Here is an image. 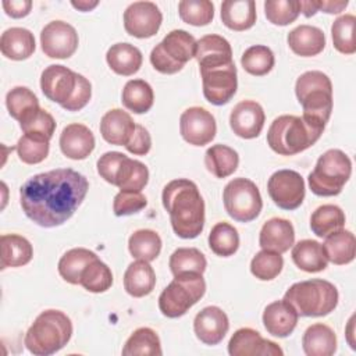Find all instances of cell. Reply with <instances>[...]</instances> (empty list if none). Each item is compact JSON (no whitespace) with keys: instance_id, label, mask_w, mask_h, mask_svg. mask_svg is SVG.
<instances>
[{"instance_id":"cell-52","label":"cell","mask_w":356,"mask_h":356,"mask_svg":"<svg viewBox=\"0 0 356 356\" xmlns=\"http://www.w3.org/2000/svg\"><path fill=\"white\" fill-rule=\"evenodd\" d=\"M146 204H147V200H146L145 195H142L140 192L120 191L114 196L113 211L118 217L129 216V214L140 211Z\"/></svg>"},{"instance_id":"cell-43","label":"cell","mask_w":356,"mask_h":356,"mask_svg":"<svg viewBox=\"0 0 356 356\" xmlns=\"http://www.w3.org/2000/svg\"><path fill=\"white\" fill-rule=\"evenodd\" d=\"M79 285L93 293L106 292L113 285V273L106 263L96 257L82 271Z\"/></svg>"},{"instance_id":"cell-48","label":"cell","mask_w":356,"mask_h":356,"mask_svg":"<svg viewBox=\"0 0 356 356\" xmlns=\"http://www.w3.org/2000/svg\"><path fill=\"white\" fill-rule=\"evenodd\" d=\"M6 106L10 115L19 122L25 114L39 107V100L26 86H15L7 93Z\"/></svg>"},{"instance_id":"cell-12","label":"cell","mask_w":356,"mask_h":356,"mask_svg":"<svg viewBox=\"0 0 356 356\" xmlns=\"http://www.w3.org/2000/svg\"><path fill=\"white\" fill-rule=\"evenodd\" d=\"M203 95L207 102L214 106H222L228 103L236 92V67L234 63L218 65L213 68H202Z\"/></svg>"},{"instance_id":"cell-39","label":"cell","mask_w":356,"mask_h":356,"mask_svg":"<svg viewBox=\"0 0 356 356\" xmlns=\"http://www.w3.org/2000/svg\"><path fill=\"white\" fill-rule=\"evenodd\" d=\"M161 353L159 335L149 327L135 330L122 348L124 356H160Z\"/></svg>"},{"instance_id":"cell-28","label":"cell","mask_w":356,"mask_h":356,"mask_svg":"<svg viewBox=\"0 0 356 356\" xmlns=\"http://www.w3.org/2000/svg\"><path fill=\"white\" fill-rule=\"evenodd\" d=\"M156 285V274L149 261H132L124 273V288L134 298L149 295Z\"/></svg>"},{"instance_id":"cell-34","label":"cell","mask_w":356,"mask_h":356,"mask_svg":"<svg viewBox=\"0 0 356 356\" xmlns=\"http://www.w3.org/2000/svg\"><path fill=\"white\" fill-rule=\"evenodd\" d=\"M323 248L328 261L342 266L353 261L356 254V239L350 231L339 229L325 238Z\"/></svg>"},{"instance_id":"cell-1","label":"cell","mask_w":356,"mask_h":356,"mask_svg":"<svg viewBox=\"0 0 356 356\" xmlns=\"http://www.w3.org/2000/svg\"><path fill=\"white\" fill-rule=\"evenodd\" d=\"M88 189L85 175L72 168H56L31 177L19 189V202L28 218L51 228L72 217Z\"/></svg>"},{"instance_id":"cell-24","label":"cell","mask_w":356,"mask_h":356,"mask_svg":"<svg viewBox=\"0 0 356 356\" xmlns=\"http://www.w3.org/2000/svg\"><path fill=\"white\" fill-rule=\"evenodd\" d=\"M135 127L136 124L127 111L113 108L102 117L100 134L106 142L115 146H125L134 134Z\"/></svg>"},{"instance_id":"cell-25","label":"cell","mask_w":356,"mask_h":356,"mask_svg":"<svg viewBox=\"0 0 356 356\" xmlns=\"http://www.w3.org/2000/svg\"><path fill=\"white\" fill-rule=\"evenodd\" d=\"M291 50L300 57H313L325 47L324 32L313 25H299L293 28L286 38Z\"/></svg>"},{"instance_id":"cell-46","label":"cell","mask_w":356,"mask_h":356,"mask_svg":"<svg viewBox=\"0 0 356 356\" xmlns=\"http://www.w3.org/2000/svg\"><path fill=\"white\" fill-rule=\"evenodd\" d=\"M49 139L35 134H24L15 146L18 157L25 164H38L49 154Z\"/></svg>"},{"instance_id":"cell-50","label":"cell","mask_w":356,"mask_h":356,"mask_svg":"<svg viewBox=\"0 0 356 356\" xmlns=\"http://www.w3.org/2000/svg\"><path fill=\"white\" fill-rule=\"evenodd\" d=\"M19 127L24 134L40 135L50 140L56 131V121L50 113L36 107L21 118Z\"/></svg>"},{"instance_id":"cell-7","label":"cell","mask_w":356,"mask_h":356,"mask_svg":"<svg viewBox=\"0 0 356 356\" xmlns=\"http://www.w3.org/2000/svg\"><path fill=\"white\" fill-rule=\"evenodd\" d=\"M352 174V161L339 149H330L323 153L307 181L312 192L317 196H337Z\"/></svg>"},{"instance_id":"cell-33","label":"cell","mask_w":356,"mask_h":356,"mask_svg":"<svg viewBox=\"0 0 356 356\" xmlns=\"http://www.w3.org/2000/svg\"><path fill=\"white\" fill-rule=\"evenodd\" d=\"M147 181H149L147 167L143 163L125 156L121 160L120 165L117 167L113 185L118 186L120 191L140 192L146 186Z\"/></svg>"},{"instance_id":"cell-8","label":"cell","mask_w":356,"mask_h":356,"mask_svg":"<svg viewBox=\"0 0 356 356\" xmlns=\"http://www.w3.org/2000/svg\"><path fill=\"white\" fill-rule=\"evenodd\" d=\"M204 292L206 282L203 274L186 273L174 275V280L159 296V309L165 317H181L203 298Z\"/></svg>"},{"instance_id":"cell-56","label":"cell","mask_w":356,"mask_h":356,"mask_svg":"<svg viewBox=\"0 0 356 356\" xmlns=\"http://www.w3.org/2000/svg\"><path fill=\"white\" fill-rule=\"evenodd\" d=\"M3 8L7 15L11 18H22L31 13L32 1L31 0H4Z\"/></svg>"},{"instance_id":"cell-40","label":"cell","mask_w":356,"mask_h":356,"mask_svg":"<svg viewBox=\"0 0 356 356\" xmlns=\"http://www.w3.org/2000/svg\"><path fill=\"white\" fill-rule=\"evenodd\" d=\"M129 253L145 261L156 260L161 250V238L153 229H138L128 239Z\"/></svg>"},{"instance_id":"cell-41","label":"cell","mask_w":356,"mask_h":356,"mask_svg":"<svg viewBox=\"0 0 356 356\" xmlns=\"http://www.w3.org/2000/svg\"><path fill=\"white\" fill-rule=\"evenodd\" d=\"M209 246L217 256H232L239 248V235L236 228L225 221L217 222L209 234Z\"/></svg>"},{"instance_id":"cell-51","label":"cell","mask_w":356,"mask_h":356,"mask_svg":"<svg viewBox=\"0 0 356 356\" xmlns=\"http://www.w3.org/2000/svg\"><path fill=\"white\" fill-rule=\"evenodd\" d=\"M267 19L274 25L292 24L300 14V3L296 0H267L264 3Z\"/></svg>"},{"instance_id":"cell-32","label":"cell","mask_w":356,"mask_h":356,"mask_svg":"<svg viewBox=\"0 0 356 356\" xmlns=\"http://www.w3.org/2000/svg\"><path fill=\"white\" fill-rule=\"evenodd\" d=\"M1 263L0 268L21 267L31 261L33 256V248L31 242L18 234H4L0 238Z\"/></svg>"},{"instance_id":"cell-11","label":"cell","mask_w":356,"mask_h":356,"mask_svg":"<svg viewBox=\"0 0 356 356\" xmlns=\"http://www.w3.org/2000/svg\"><path fill=\"white\" fill-rule=\"evenodd\" d=\"M267 192L280 209L295 210L303 203L305 181L293 170H278L268 178Z\"/></svg>"},{"instance_id":"cell-3","label":"cell","mask_w":356,"mask_h":356,"mask_svg":"<svg viewBox=\"0 0 356 356\" xmlns=\"http://www.w3.org/2000/svg\"><path fill=\"white\" fill-rule=\"evenodd\" d=\"M72 335L70 317L54 309L42 312L28 328L24 343L36 356H49L63 349Z\"/></svg>"},{"instance_id":"cell-19","label":"cell","mask_w":356,"mask_h":356,"mask_svg":"<svg viewBox=\"0 0 356 356\" xmlns=\"http://www.w3.org/2000/svg\"><path fill=\"white\" fill-rule=\"evenodd\" d=\"M228 328V316L217 306H207L202 309L193 320V331L197 339L211 346L224 339Z\"/></svg>"},{"instance_id":"cell-5","label":"cell","mask_w":356,"mask_h":356,"mask_svg":"<svg viewBox=\"0 0 356 356\" xmlns=\"http://www.w3.org/2000/svg\"><path fill=\"white\" fill-rule=\"evenodd\" d=\"M323 131V128L312 125L303 117L285 114L271 122L267 132V143L275 153L292 156L313 146Z\"/></svg>"},{"instance_id":"cell-2","label":"cell","mask_w":356,"mask_h":356,"mask_svg":"<svg viewBox=\"0 0 356 356\" xmlns=\"http://www.w3.org/2000/svg\"><path fill=\"white\" fill-rule=\"evenodd\" d=\"M161 200L179 238L193 239L203 231L204 202L193 181L185 178L170 181L163 189Z\"/></svg>"},{"instance_id":"cell-21","label":"cell","mask_w":356,"mask_h":356,"mask_svg":"<svg viewBox=\"0 0 356 356\" xmlns=\"http://www.w3.org/2000/svg\"><path fill=\"white\" fill-rule=\"evenodd\" d=\"M60 149L68 159L83 160L95 149V136L86 125L70 124L60 135Z\"/></svg>"},{"instance_id":"cell-27","label":"cell","mask_w":356,"mask_h":356,"mask_svg":"<svg viewBox=\"0 0 356 356\" xmlns=\"http://www.w3.org/2000/svg\"><path fill=\"white\" fill-rule=\"evenodd\" d=\"M221 21L232 31H246L256 22L253 0H225L221 4Z\"/></svg>"},{"instance_id":"cell-29","label":"cell","mask_w":356,"mask_h":356,"mask_svg":"<svg viewBox=\"0 0 356 356\" xmlns=\"http://www.w3.org/2000/svg\"><path fill=\"white\" fill-rule=\"evenodd\" d=\"M302 346L307 356H331L337 350L335 332L323 323L312 324L303 334Z\"/></svg>"},{"instance_id":"cell-16","label":"cell","mask_w":356,"mask_h":356,"mask_svg":"<svg viewBox=\"0 0 356 356\" xmlns=\"http://www.w3.org/2000/svg\"><path fill=\"white\" fill-rule=\"evenodd\" d=\"M76 83L78 72H74L72 70L60 64L46 67L40 75V88L43 95L49 100L58 103L61 107L72 97Z\"/></svg>"},{"instance_id":"cell-49","label":"cell","mask_w":356,"mask_h":356,"mask_svg":"<svg viewBox=\"0 0 356 356\" xmlns=\"http://www.w3.org/2000/svg\"><path fill=\"white\" fill-rule=\"evenodd\" d=\"M284 267V259L281 253L271 252V250H260L250 261V271L252 274L261 280L270 281L274 280Z\"/></svg>"},{"instance_id":"cell-9","label":"cell","mask_w":356,"mask_h":356,"mask_svg":"<svg viewBox=\"0 0 356 356\" xmlns=\"http://www.w3.org/2000/svg\"><path fill=\"white\" fill-rule=\"evenodd\" d=\"M195 38L184 29H174L153 47L150 63L159 72L171 75L181 71L184 65L195 57Z\"/></svg>"},{"instance_id":"cell-53","label":"cell","mask_w":356,"mask_h":356,"mask_svg":"<svg viewBox=\"0 0 356 356\" xmlns=\"http://www.w3.org/2000/svg\"><path fill=\"white\" fill-rule=\"evenodd\" d=\"M90 97H92V85H90V82L83 75L78 74L76 89H75L72 97L68 100V103L63 106V108L67 110V111H78L89 103Z\"/></svg>"},{"instance_id":"cell-37","label":"cell","mask_w":356,"mask_h":356,"mask_svg":"<svg viewBox=\"0 0 356 356\" xmlns=\"http://www.w3.org/2000/svg\"><path fill=\"white\" fill-rule=\"evenodd\" d=\"M96 257V253L89 249L74 248L61 256L58 261V273L64 281L78 285L82 271Z\"/></svg>"},{"instance_id":"cell-54","label":"cell","mask_w":356,"mask_h":356,"mask_svg":"<svg viewBox=\"0 0 356 356\" xmlns=\"http://www.w3.org/2000/svg\"><path fill=\"white\" fill-rule=\"evenodd\" d=\"M150 147H152V138L149 131L143 125L136 124L134 134L131 135L128 143L125 145V149L132 154L145 156L149 153Z\"/></svg>"},{"instance_id":"cell-6","label":"cell","mask_w":356,"mask_h":356,"mask_svg":"<svg viewBox=\"0 0 356 356\" xmlns=\"http://www.w3.org/2000/svg\"><path fill=\"white\" fill-rule=\"evenodd\" d=\"M284 300L295 309L298 316L321 317L337 307L338 289L330 281L320 278L300 281L289 286Z\"/></svg>"},{"instance_id":"cell-14","label":"cell","mask_w":356,"mask_h":356,"mask_svg":"<svg viewBox=\"0 0 356 356\" xmlns=\"http://www.w3.org/2000/svg\"><path fill=\"white\" fill-rule=\"evenodd\" d=\"M179 132L189 145L204 146L216 136V120L203 107H189L179 117Z\"/></svg>"},{"instance_id":"cell-10","label":"cell","mask_w":356,"mask_h":356,"mask_svg":"<svg viewBox=\"0 0 356 356\" xmlns=\"http://www.w3.org/2000/svg\"><path fill=\"white\" fill-rule=\"evenodd\" d=\"M225 211L239 222L253 221L261 211L263 200L256 184L239 177L229 181L222 192Z\"/></svg>"},{"instance_id":"cell-59","label":"cell","mask_w":356,"mask_h":356,"mask_svg":"<svg viewBox=\"0 0 356 356\" xmlns=\"http://www.w3.org/2000/svg\"><path fill=\"white\" fill-rule=\"evenodd\" d=\"M71 4H72V7H75L79 11H90L92 8H95L99 4V1H96V0H93V1H88V0L75 1L74 0V1H71Z\"/></svg>"},{"instance_id":"cell-30","label":"cell","mask_w":356,"mask_h":356,"mask_svg":"<svg viewBox=\"0 0 356 356\" xmlns=\"http://www.w3.org/2000/svg\"><path fill=\"white\" fill-rule=\"evenodd\" d=\"M292 260L306 273H318L327 268L328 259L324 248L314 239H302L292 248Z\"/></svg>"},{"instance_id":"cell-17","label":"cell","mask_w":356,"mask_h":356,"mask_svg":"<svg viewBox=\"0 0 356 356\" xmlns=\"http://www.w3.org/2000/svg\"><path fill=\"white\" fill-rule=\"evenodd\" d=\"M231 356H282V349L273 341L264 339L253 328H239L228 342Z\"/></svg>"},{"instance_id":"cell-36","label":"cell","mask_w":356,"mask_h":356,"mask_svg":"<svg viewBox=\"0 0 356 356\" xmlns=\"http://www.w3.org/2000/svg\"><path fill=\"white\" fill-rule=\"evenodd\" d=\"M343 227L345 213L335 204H323L310 216V228L318 238H327L328 235L343 229Z\"/></svg>"},{"instance_id":"cell-47","label":"cell","mask_w":356,"mask_h":356,"mask_svg":"<svg viewBox=\"0 0 356 356\" xmlns=\"http://www.w3.org/2000/svg\"><path fill=\"white\" fill-rule=\"evenodd\" d=\"M178 14L184 22L203 26L214 18V4L209 0H182L178 3Z\"/></svg>"},{"instance_id":"cell-38","label":"cell","mask_w":356,"mask_h":356,"mask_svg":"<svg viewBox=\"0 0 356 356\" xmlns=\"http://www.w3.org/2000/svg\"><path fill=\"white\" fill-rule=\"evenodd\" d=\"M122 104L136 113H147L154 102V93L152 86L143 79H131L125 83L122 89Z\"/></svg>"},{"instance_id":"cell-45","label":"cell","mask_w":356,"mask_h":356,"mask_svg":"<svg viewBox=\"0 0 356 356\" xmlns=\"http://www.w3.org/2000/svg\"><path fill=\"white\" fill-rule=\"evenodd\" d=\"M355 25L356 17L353 14L341 15L331 25L334 47L342 54H353L356 51Z\"/></svg>"},{"instance_id":"cell-58","label":"cell","mask_w":356,"mask_h":356,"mask_svg":"<svg viewBox=\"0 0 356 356\" xmlns=\"http://www.w3.org/2000/svg\"><path fill=\"white\" fill-rule=\"evenodd\" d=\"M299 3H300V13H303L305 17H312L318 11L317 0H306Z\"/></svg>"},{"instance_id":"cell-44","label":"cell","mask_w":356,"mask_h":356,"mask_svg":"<svg viewBox=\"0 0 356 356\" xmlns=\"http://www.w3.org/2000/svg\"><path fill=\"white\" fill-rule=\"evenodd\" d=\"M275 58L270 47L264 44H254L246 49L241 57V64L246 72L256 76L268 74L274 67Z\"/></svg>"},{"instance_id":"cell-18","label":"cell","mask_w":356,"mask_h":356,"mask_svg":"<svg viewBox=\"0 0 356 356\" xmlns=\"http://www.w3.org/2000/svg\"><path fill=\"white\" fill-rule=\"evenodd\" d=\"M266 114L254 100L239 102L229 114V125L235 135L243 139L257 138L264 127Z\"/></svg>"},{"instance_id":"cell-22","label":"cell","mask_w":356,"mask_h":356,"mask_svg":"<svg viewBox=\"0 0 356 356\" xmlns=\"http://www.w3.org/2000/svg\"><path fill=\"white\" fill-rule=\"evenodd\" d=\"M295 242V229L291 221L280 217L267 220L259 235V245L264 250L285 253Z\"/></svg>"},{"instance_id":"cell-55","label":"cell","mask_w":356,"mask_h":356,"mask_svg":"<svg viewBox=\"0 0 356 356\" xmlns=\"http://www.w3.org/2000/svg\"><path fill=\"white\" fill-rule=\"evenodd\" d=\"M124 157H125V154L121 153V152H106L97 160V172H99V175L106 182L113 185L115 170H117V167L120 165V163Z\"/></svg>"},{"instance_id":"cell-35","label":"cell","mask_w":356,"mask_h":356,"mask_svg":"<svg viewBox=\"0 0 356 356\" xmlns=\"http://www.w3.org/2000/svg\"><path fill=\"white\" fill-rule=\"evenodd\" d=\"M239 164L236 150L227 145H213L204 153V165L216 178H225L235 172Z\"/></svg>"},{"instance_id":"cell-15","label":"cell","mask_w":356,"mask_h":356,"mask_svg":"<svg viewBox=\"0 0 356 356\" xmlns=\"http://www.w3.org/2000/svg\"><path fill=\"white\" fill-rule=\"evenodd\" d=\"M163 14L152 1H135L124 11V28L135 38L154 36L160 29Z\"/></svg>"},{"instance_id":"cell-13","label":"cell","mask_w":356,"mask_h":356,"mask_svg":"<svg viewBox=\"0 0 356 356\" xmlns=\"http://www.w3.org/2000/svg\"><path fill=\"white\" fill-rule=\"evenodd\" d=\"M75 28L64 21H51L40 32L43 53L50 58H68L78 49Z\"/></svg>"},{"instance_id":"cell-57","label":"cell","mask_w":356,"mask_h":356,"mask_svg":"<svg viewBox=\"0 0 356 356\" xmlns=\"http://www.w3.org/2000/svg\"><path fill=\"white\" fill-rule=\"evenodd\" d=\"M318 4V11H324L327 14H338L341 13L348 4V0H342V1H331V0H317Z\"/></svg>"},{"instance_id":"cell-4","label":"cell","mask_w":356,"mask_h":356,"mask_svg":"<svg viewBox=\"0 0 356 356\" xmlns=\"http://www.w3.org/2000/svg\"><path fill=\"white\" fill-rule=\"evenodd\" d=\"M298 102L303 108V118L318 128H325L332 111V83L321 71H306L295 83Z\"/></svg>"},{"instance_id":"cell-42","label":"cell","mask_w":356,"mask_h":356,"mask_svg":"<svg viewBox=\"0 0 356 356\" xmlns=\"http://www.w3.org/2000/svg\"><path fill=\"white\" fill-rule=\"evenodd\" d=\"M168 264L172 275H179L186 273L203 274L207 267L204 254L196 248H178L170 256Z\"/></svg>"},{"instance_id":"cell-23","label":"cell","mask_w":356,"mask_h":356,"mask_svg":"<svg viewBox=\"0 0 356 356\" xmlns=\"http://www.w3.org/2000/svg\"><path fill=\"white\" fill-rule=\"evenodd\" d=\"M298 317L299 316L295 309L282 299L271 302L266 306L263 312V324L268 334L278 338H285L295 330Z\"/></svg>"},{"instance_id":"cell-26","label":"cell","mask_w":356,"mask_h":356,"mask_svg":"<svg viewBox=\"0 0 356 356\" xmlns=\"http://www.w3.org/2000/svg\"><path fill=\"white\" fill-rule=\"evenodd\" d=\"M35 36L26 28H8L1 33L0 50L4 57L11 60H25L35 51Z\"/></svg>"},{"instance_id":"cell-20","label":"cell","mask_w":356,"mask_h":356,"mask_svg":"<svg viewBox=\"0 0 356 356\" xmlns=\"http://www.w3.org/2000/svg\"><path fill=\"white\" fill-rule=\"evenodd\" d=\"M195 58L197 60L199 70L234 63L229 42L225 38L214 33L204 35L196 40Z\"/></svg>"},{"instance_id":"cell-31","label":"cell","mask_w":356,"mask_h":356,"mask_svg":"<svg viewBox=\"0 0 356 356\" xmlns=\"http://www.w3.org/2000/svg\"><path fill=\"white\" fill-rule=\"evenodd\" d=\"M106 60L115 74L129 76L139 71L142 65V53L136 46L122 42L113 44L107 50Z\"/></svg>"}]
</instances>
